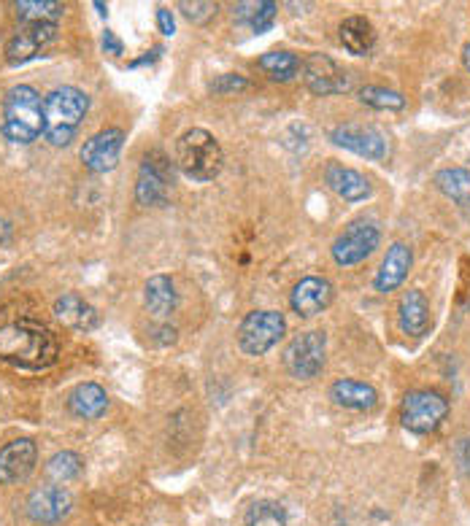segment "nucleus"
<instances>
[{"instance_id":"nucleus-1","label":"nucleus","mask_w":470,"mask_h":526,"mask_svg":"<svg viewBox=\"0 0 470 526\" xmlns=\"http://www.w3.org/2000/svg\"><path fill=\"white\" fill-rule=\"evenodd\" d=\"M60 343L55 332L33 316L0 327V359L19 370H46L57 362Z\"/></svg>"},{"instance_id":"nucleus-2","label":"nucleus","mask_w":470,"mask_h":526,"mask_svg":"<svg viewBox=\"0 0 470 526\" xmlns=\"http://www.w3.org/2000/svg\"><path fill=\"white\" fill-rule=\"evenodd\" d=\"M90 108V98L76 87H60L44 100V138L52 146H68Z\"/></svg>"},{"instance_id":"nucleus-3","label":"nucleus","mask_w":470,"mask_h":526,"mask_svg":"<svg viewBox=\"0 0 470 526\" xmlns=\"http://www.w3.org/2000/svg\"><path fill=\"white\" fill-rule=\"evenodd\" d=\"M0 130L14 143H33L44 133V100L33 87L19 84L6 95Z\"/></svg>"},{"instance_id":"nucleus-4","label":"nucleus","mask_w":470,"mask_h":526,"mask_svg":"<svg viewBox=\"0 0 470 526\" xmlns=\"http://www.w3.org/2000/svg\"><path fill=\"white\" fill-rule=\"evenodd\" d=\"M176 162L192 181H211L225 165V154L214 135L203 127H192L176 143Z\"/></svg>"},{"instance_id":"nucleus-5","label":"nucleus","mask_w":470,"mask_h":526,"mask_svg":"<svg viewBox=\"0 0 470 526\" xmlns=\"http://www.w3.org/2000/svg\"><path fill=\"white\" fill-rule=\"evenodd\" d=\"M449 413V402L446 397L430 389H419V392H408L400 405V421L408 432L416 435H430L441 427L443 419Z\"/></svg>"},{"instance_id":"nucleus-6","label":"nucleus","mask_w":470,"mask_h":526,"mask_svg":"<svg viewBox=\"0 0 470 526\" xmlns=\"http://www.w3.org/2000/svg\"><path fill=\"white\" fill-rule=\"evenodd\" d=\"M287 332V321L279 311H252L238 327V346L249 357L271 351Z\"/></svg>"},{"instance_id":"nucleus-7","label":"nucleus","mask_w":470,"mask_h":526,"mask_svg":"<svg viewBox=\"0 0 470 526\" xmlns=\"http://www.w3.org/2000/svg\"><path fill=\"white\" fill-rule=\"evenodd\" d=\"M327 357V335L322 330L300 332L298 338H292V343L284 351V367L292 378L308 381L317 378L325 367Z\"/></svg>"},{"instance_id":"nucleus-8","label":"nucleus","mask_w":470,"mask_h":526,"mask_svg":"<svg viewBox=\"0 0 470 526\" xmlns=\"http://www.w3.org/2000/svg\"><path fill=\"white\" fill-rule=\"evenodd\" d=\"M171 184H173V170L171 165L165 162L163 154H146L144 162H141V170H138V181H136V200L138 206L144 208H157L168 203V195H171Z\"/></svg>"},{"instance_id":"nucleus-9","label":"nucleus","mask_w":470,"mask_h":526,"mask_svg":"<svg viewBox=\"0 0 470 526\" xmlns=\"http://www.w3.org/2000/svg\"><path fill=\"white\" fill-rule=\"evenodd\" d=\"M381 241V232L379 227L373 222H352L346 227L333 243V259L338 265H344V268H352V265H360L365 259L371 257L376 246Z\"/></svg>"},{"instance_id":"nucleus-10","label":"nucleus","mask_w":470,"mask_h":526,"mask_svg":"<svg viewBox=\"0 0 470 526\" xmlns=\"http://www.w3.org/2000/svg\"><path fill=\"white\" fill-rule=\"evenodd\" d=\"M330 141L373 162H381L389 152L387 138L373 125H338L330 130Z\"/></svg>"},{"instance_id":"nucleus-11","label":"nucleus","mask_w":470,"mask_h":526,"mask_svg":"<svg viewBox=\"0 0 470 526\" xmlns=\"http://www.w3.org/2000/svg\"><path fill=\"white\" fill-rule=\"evenodd\" d=\"M303 81H306V87L314 95H338V92H344L349 87V76L341 65L335 63L333 57H327V54H308L306 60H303Z\"/></svg>"},{"instance_id":"nucleus-12","label":"nucleus","mask_w":470,"mask_h":526,"mask_svg":"<svg viewBox=\"0 0 470 526\" xmlns=\"http://www.w3.org/2000/svg\"><path fill=\"white\" fill-rule=\"evenodd\" d=\"M122 143H125V133L117 127L100 130L92 138H87L82 146V162L84 168L92 173H109L117 168L119 154H122Z\"/></svg>"},{"instance_id":"nucleus-13","label":"nucleus","mask_w":470,"mask_h":526,"mask_svg":"<svg viewBox=\"0 0 470 526\" xmlns=\"http://www.w3.org/2000/svg\"><path fill=\"white\" fill-rule=\"evenodd\" d=\"M38 448L28 437H17L0 448V483L14 486V483L28 481V475L36 470Z\"/></svg>"},{"instance_id":"nucleus-14","label":"nucleus","mask_w":470,"mask_h":526,"mask_svg":"<svg viewBox=\"0 0 470 526\" xmlns=\"http://www.w3.org/2000/svg\"><path fill=\"white\" fill-rule=\"evenodd\" d=\"M73 510L71 491L63 486H41L28 497V516L36 524H60Z\"/></svg>"},{"instance_id":"nucleus-15","label":"nucleus","mask_w":470,"mask_h":526,"mask_svg":"<svg viewBox=\"0 0 470 526\" xmlns=\"http://www.w3.org/2000/svg\"><path fill=\"white\" fill-rule=\"evenodd\" d=\"M57 36V25H19V30L6 44V60L11 65H22L33 60L41 49L52 44Z\"/></svg>"},{"instance_id":"nucleus-16","label":"nucleus","mask_w":470,"mask_h":526,"mask_svg":"<svg viewBox=\"0 0 470 526\" xmlns=\"http://www.w3.org/2000/svg\"><path fill=\"white\" fill-rule=\"evenodd\" d=\"M333 303V284L327 278L319 276H308L303 281L295 284L290 295V305L292 311L298 313L300 319H311Z\"/></svg>"},{"instance_id":"nucleus-17","label":"nucleus","mask_w":470,"mask_h":526,"mask_svg":"<svg viewBox=\"0 0 470 526\" xmlns=\"http://www.w3.org/2000/svg\"><path fill=\"white\" fill-rule=\"evenodd\" d=\"M411 262H414L411 246H406V243H392L387 251V257L381 262L379 273L373 278V289L381 292V295L395 292V289L403 286V281H406L408 270H411Z\"/></svg>"},{"instance_id":"nucleus-18","label":"nucleus","mask_w":470,"mask_h":526,"mask_svg":"<svg viewBox=\"0 0 470 526\" xmlns=\"http://www.w3.org/2000/svg\"><path fill=\"white\" fill-rule=\"evenodd\" d=\"M327 187L333 189L335 195L344 197L346 203H362L365 197H371V181L362 176L360 170L346 168L341 162H330L325 168Z\"/></svg>"},{"instance_id":"nucleus-19","label":"nucleus","mask_w":470,"mask_h":526,"mask_svg":"<svg viewBox=\"0 0 470 526\" xmlns=\"http://www.w3.org/2000/svg\"><path fill=\"white\" fill-rule=\"evenodd\" d=\"M398 321L400 330L406 335L419 338V335L427 332V327H430V303H427V297L419 289H406L403 292L398 305Z\"/></svg>"},{"instance_id":"nucleus-20","label":"nucleus","mask_w":470,"mask_h":526,"mask_svg":"<svg viewBox=\"0 0 470 526\" xmlns=\"http://www.w3.org/2000/svg\"><path fill=\"white\" fill-rule=\"evenodd\" d=\"M55 316L68 330L90 332L98 327V311L79 295H63L55 303Z\"/></svg>"},{"instance_id":"nucleus-21","label":"nucleus","mask_w":470,"mask_h":526,"mask_svg":"<svg viewBox=\"0 0 470 526\" xmlns=\"http://www.w3.org/2000/svg\"><path fill=\"white\" fill-rule=\"evenodd\" d=\"M330 397L335 405L349 408V411H371L373 405L379 402V394L371 384H362V381H335L330 386Z\"/></svg>"},{"instance_id":"nucleus-22","label":"nucleus","mask_w":470,"mask_h":526,"mask_svg":"<svg viewBox=\"0 0 470 526\" xmlns=\"http://www.w3.org/2000/svg\"><path fill=\"white\" fill-rule=\"evenodd\" d=\"M68 408L79 419H98L109 408L106 389L98 384H79L71 392V397H68Z\"/></svg>"},{"instance_id":"nucleus-23","label":"nucleus","mask_w":470,"mask_h":526,"mask_svg":"<svg viewBox=\"0 0 470 526\" xmlns=\"http://www.w3.org/2000/svg\"><path fill=\"white\" fill-rule=\"evenodd\" d=\"M144 303L146 311L154 319H168L176 311V286L168 276H152L144 286Z\"/></svg>"},{"instance_id":"nucleus-24","label":"nucleus","mask_w":470,"mask_h":526,"mask_svg":"<svg viewBox=\"0 0 470 526\" xmlns=\"http://www.w3.org/2000/svg\"><path fill=\"white\" fill-rule=\"evenodd\" d=\"M338 36H341L346 52L357 54V57L371 54L373 46H376V30L365 17H346L338 27Z\"/></svg>"},{"instance_id":"nucleus-25","label":"nucleus","mask_w":470,"mask_h":526,"mask_svg":"<svg viewBox=\"0 0 470 526\" xmlns=\"http://www.w3.org/2000/svg\"><path fill=\"white\" fill-rule=\"evenodd\" d=\"M276 11H279V3L273 0H246V3H235L233 17L252 27L254 33H265L271 30Z\"/></svg>"},{"instance_id":"nucleus-26","label":"nucleus","mask_w":470,"mask_h":526,"mask_svg":"<svg viewBox=\"0 0 470 526\" xmlns=\"http://www.w3.org/2000/svg\"><path fill=\"white\" fill-rule=\"evenodd\" d=\"M65 6L57 0H19L17 17L22 25H57Z\"/></svg>"},{"instance_id":"nucleus-27","label":"nucleus","mask_w":470,"mask_h":526,"mask_svg":"<svg viewBox=\"0 0 470 526\" xmlns=\"http://www.w3.org/2000/svg\"><path fill=\"white\" fill-rule=\"evenodd\" d=\"M435 187L454 200L457 206L470 208V170L468 168H443L435 173Z\"/></svg>"},{"instance_id":"nucleus-28","label":"nucleus","mask_w":470,"mask_h":526,"mask_svg":"<svg viewBox=\"0 0 470 526\" xmlns=\"http://www.w3.org/2000/svg\"><path fill=\"white\" fill-rule=\"evenodd\" d=\"M260 68H263L273 81H292L303 68V60H300L295 52H287V49H276V52H265L260 57Z\"/></svg>"},{"instance_id":"nucleus-29","label":"nucleus","mask_w":470,"mask_h":526,"mask_svg":"<svg viewBox=\"0 0 470 526\" xmlns=\"http://www.w3.org/2000/svg\"><path fill=\"white\" fill-rule=\"evenodd\" d=\"M46 475L57 483H68L82 475V459L73 451H60L46 462Z\"/></svg>"},{"instance_id":"nucleus-30","label":"nucleus","mask_w":470,"mask_h":526,"mask_svg":"<svg viewBox=\"0 0 470 526\" xmlns=\"http://www.w3.org/2000/svg\"><path fill=\"white\" fill-rule=\"evenodd\" d=\"M360 100L365 106L379 108V111H400L406 108V98L395 90H387V87H362Z\"/></svg>"},{"instance_id":"nucleus-31","label":"nucleus","mask_w":470,"mask_h":526,"mask_svg":"<svg viewBox=\"0 0 470 526\" xmlns=\"http://www.w3.org/2000/svg\"><path fill=\"white\" fill-rule=\"evenodd\" d=\"M246 526H287V513L276 502H254L246 510Z\"/></svg>"},{"instance_id":"nucleus-32","label":"nucleus","mask_w":470,"mask_h":526,"mask_svg":"<svg viewBox=\"0 0 470 526\" xmlns=\"http://www.w3.org/2000/svg\"><path fill=\"white\" fill-rule=\"evenodd\" d=\"M179 9L184 17L190 19L192 25H206L208 19L217 17V3H211V0H181Z\"/></svg>"},{"instance_id":"nucleus-33","label":"nucleus","mask_w":470,"mask_h":526,"mask_svg":"<svg viewBox=\"0 0 470 526\" xmlns=\"http://www.w3.org/2000/svg\"><path fill=\"white\" fill-rule=\"evenodd\" d=\"M249 87V81L244 76H238V73H222L217 79L208 84V90L217 92V95H233L238 90H246Z\"/></svg>"},{"instance_id":"nucleus-34","label":"nucleus","mask_w":470,"mask_h":526,"mask_svg":"<svg viewBox=\"0 0 470 526\" xmlns=\"http://www.w3.org/2000/svg\"><path fill=\"white\" fill-rule=\"evenodd\" d=\"M157 27L163 36H173L176 33V22H173V14L168 9H157Z\"/></svg>"},{"instance_id":"nucleus-35","label":"nucleus","mask_w":470,"mask_h":526,"mask_svg":"<svg viewBox=\"0 0 470 526\" xmlns=\"http://www.w3.org/2000/svg\"><path fill=\"white\" fill-rule=\"evenodd\" d=\"M457 462H460L462 473L470 475V437H462L457 446Z\"/></svg>"},{"instance_id":"nucleus-36","label":"nucleus","mask_w":470,"mask_h":526,"mask_svg":"<svg viewBox=\"0 0 470 526\" xmlns=\"http://www.w3.org/2000/svg\"><path fill=\"white\" fill-rule=\"evenodd\" d=\"M103 46H106V52L122 54V41H119V38L111 33V30H106V33H103Z\"/></svg>"},{"instance_id":"nucleus-37","label":"nucleus","mask_w":470,"mask_h":526,"mask_svg":"<svg viewBox=\"0 0 470 526\" xmlns=\"http://www.w3.org/2000/svg\"><path fill=\"white\" fill-rule=\"evenodd\" d=\"M11 238V224L6 219H0V243H6Z\"/></svg>"},{"instance_id":"nucleus-38","label":"nucleus","mask_w":470,"mask_h":526,"mask_svg":"<svg viewBox=\"0 0 470 526\" xmlns=\"http://www.w3.org/2000/svg\"><path fill=\"white\" fill-rule=\"evenodd\" d=\"M462 63H465V68L470 71V41L465 44V49H462Z\"/></svg>"},{"instance_id":"nucleus-39","label":"nucleus","mask_w":470,"mask_h":526,"mask_svg":"<svg viewBox=\"0 0 470 526\" xmlns=\"http://www.w3.org/2000/svg\"><path fill=\"white\" fill-rule=\"evenodd\" d=\"M95 9H98L100 17H106V14H109V9H106V6H103V3H95Z\"/></svg>"}]
</instances>
